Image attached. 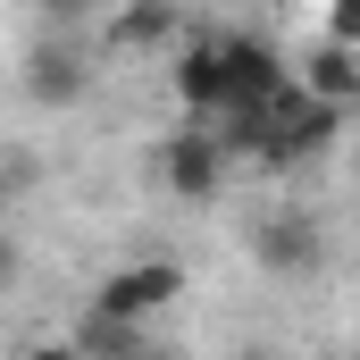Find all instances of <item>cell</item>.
Here are the masks:
<instances>
[{
	"label": "cell",
	"instance_id": "1",
	"mask_svg": "<svg viewBox=\"0 0 360 360\" xmlns=\"http://www.w3.org/2000/svg\"><path fill=\"white\" fill-rule=\"evenodd\" d=\"M176 293H184V269H176V260H126V269L101 276L92 319H109V327H151Z\"/></svg>",
	"mask_w": 360,
	"mask_h": 360
},
{
	"label": "cell",
	"instance_id": "2",
	"mask_svg": "<svg viewBox=\"0 0 360 360\" xmlns=\"http://www.w3.org/2000/svg\"><path fill=\"white\" fill-rule=\"evenodd\" d=\"M226 168H235V151H226L218 126H176V134L160 143V184H168L176 201H218Z\"/></svg>",
	"mask_w": 360,
	"mask_h": 360
},
{
	"label": "cell",
	"instance_id": "3",
	"mask_svg": "<svg viewBox=\"0 0 360 360\" xmlns=\"http://www.w3.org/2000/svg\"><path fill=\"white\" fill-rule=\"evenodd\" d=\"M252 252H260V269H269V276H293V285L327 269V235H319L310 210H269L260 235H252Z\"/></svg>",
	"mask_w": 360,
	"mask_h": 360
},
{
	"label": "cell",
	"instance_id": "4",
	"mask_svg": "<svg viewBox=\"0 0 360 360\" xmlns=\"http://www.w3.org/2000/svg\"><path fill=\"white\" fill-rule=\"evenodd\" d=\"M293 84L310 92V101H327V109H352V101H360V51H335V42H319V51L293 68Z\"/></svg>",
	"mask_w": 360,
	"mask_h": 360
},
{
	"label": "cell",
	"instance_id": "5",
	"mask_svg": "<svg viewBox=\"0 0 360 360\" xmlns=\"http://www.w3.org/2000/svg\"><path fill=\"white\" fill-rule=\"evenodd\" d=\"M319 42H335V51H360V0H335V8H327Z\"/></svg>",
	"mask_w": 360,
	"mask_h": 360
},
{
	"label": "cell",
	"instance_id": "6",
	"mask_svg": "<svg viewBox=\"0 0 360 360\" xmlns=\"http://www.w3.org/2000/svg\"><path fill=\"white\" fill-rule=\"evenodd\" d=\"M25 360H84L76 335H42V344H25Z\"/></svg>",
	"mask_w": 360,
	"mask_h": 360
}]
</instances>
